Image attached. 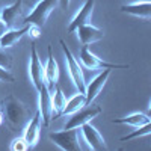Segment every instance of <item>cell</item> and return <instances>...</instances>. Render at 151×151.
Masks as SVG:
<instances>
[{"mask_svg":"<svg viewBox=\"0 0 151 151\" xmlns=\"http://www.w3.org/2000/svg\"><path fill=\"white\" fill-rule=\"evenodd\" d=\"M2 109H3V116L6 118L9 127L14 130L23 129L26 125V122L30 119V112L27 106L12 94L3 98Z\"/></svg>","mask_w":151,"mask_h":151,"instance_id":"cell-1","label":"cell"},{"mask_svg":"<svg viewBox=\"0 0 151 151\" xmlns=\"http://www.w3.org/2000/svg\"><path fill=\"white\" fill-rule=\"evenodd\" d=\"M60 47H62V52H64V56H65L67 71H68V76H70L73 85L76 86L77 92H83V94H85L86 82H85V74H83V70H82L80 62L76 59V56L71 53V50L68 48V45L65 44L64 40H60Z\"/></svg>","mask_w":151,"mask_h":151,"instance_id":"cell-2","label":"cell"},{"mask_svg":"<svg viewBox=\"0 0 151 151\" xmlns=\"http://www.w3.org/2000/svg\"><path fill=\"white\" fill-rule=\"evenodd\" d=\"M48 139L64 151H80L82 150L79 129H64L59 132H50Z\"/></svg>","mask_w":151,"mask_h":151,"instance_id":"cell-3","label":"cell"},{"mask_svg":"<svg viewBox=\"0 0 151 151\" xmlns=\"http://www.w3.org/2000/svg\"><path fill=\"white\" fill-rule=\"evenodd\" d=\"M56 8H58V0H38L29 11V14L23 18V23L42 27Z\"/></svg>","mask_w":151,"mask_h":151,"instance_id":"cell-4","label":"cell"},{"mask_svg":"<svg viewBox=\"0 0 151 151\" xmlns=\"http://www.w3.org/2000/svg\"><path fill=\"white\" fill-rule=\"evenodd\" d=\"M79 62L80 65L86 70H91V71H95V70H125L129 68V65H124V64H112V62H106L103 59H100L97 55H94L91 52L89 45H82V50H80V55H79Z\"/></svg>","mask_w":151,"mask_h":151,"instance_id":"cell-5","label":"cell"},{"mask_svg":"<svg viewBox=\"0 0 151 151\" xmlns=\"http://www.w3.org/2000/svg\"><path fill=\"white\" fill-rule=\"evenodd\" d=\"M101 112H103V109L100 107L98 104H92V103L91 104H86L82 109H79L77 112L71 113L68 121L65 122V127L64 129H79V127H82L83 124L91 122Z\"/></svg>","mask_w":151,"mask_h":151,"instance_id":"cell-6","label":"cell"},{"mask_svg":"<svg viewBox=\"0 0 151 151\" xmlns=\"http://www.w3.org/2000/svg\"><path fill=\"white\" fill-rule=\"evenodd\" d=\"M29 77L36 91L45 86L44 82V65L41 62V58L38 55V50L35 45L30 48V56H29Z\"/></svg>","mask_w":151,"mask_h":151,"instance_id":"cell-7","label":"cell"},{"mask_svg":"<svg viewBox=\"0 0 151 151\" xmlns=\"http://www.w3.org/2000/svg\"><path fill=\"white\" fill-rule=\"evenodd\" d=\"M80 129V136H82V139L86 142L88 148H91L94 151H103L107 148L106 145V141H104V137L101 136V133H100L94 125H91V122H86L83 124Z\"/></svg>","mask_w":151,"mask_h":151,"instance_id":"cell-8","label":"cell"},{"mask_svg":"<svg viewBox=\"0 0 151 151\" xmlns=\"http://www.w3.org/2000/svg\"><path fill=\"white\" fill-rule=\"evenodd\" d=\"M47 52H48V58H47V62L44 64V82H45V88L48 89V92L52 94L59 82V65L53 56L52 45H48Z\"/></svg>","mask_w":151,"mask_h":151,"instance_id":"cell-9","label":"cell"},{"mask_svg":"<svg viewBox=\"0 0 151 151\" xmlns=\"http://www.w3.org/2000/svg\"><path fill=\"white\" fill-rule=\"evenodd\" d=\"M110 71L109 68L103 70L101 73H98L95 77L91 80V82H88L86 86H85V98H86V104H91L94 103V100L100 95V92L103 91V88L109 79V76H110Z\"/></svg>","mask_w":151,"mask_h":151,"instance_id":"cell-10","label":"cell"},{"mask_svg":"<svg viewBox=\"0 0 151 151\" xmlns=\"http://www.w3.org/2000/svg\"><path fill=\"white\" fill-rule=\"evenodd\" d=\"M41 125H42V121H41V115L40 112H35L33 116L26 122V125H24V130H23V137L24 141L27 142L29 148H33L38 141H40V134H41Z\"/></svg>","mask_w":151,"mask_h":151,"instance_id":"cell-11","label":"cell"},{"mask_svg":"<svg viewBox=\"0 0 151 151\" xmlns=\"http://www.w3.org/2000/svg\"><path fill=\"white\" fill-rule=\"evenodd\" d=\"M94 6H95V0H85V3L79 8V11L76 12V15L68 24V33H74L77 27L83 26L86 23H91Z\"/></svg>","mask_w":151,"mask_h":151,"instance_id":"cell-12","label":"cell"},{"mask_svg":"<svg viewBox=\"0 0 151 151\" xmlns=\"http://www.w3.org/2000/svg\"><path fill=\"white\" fill-rule=\"evenodd\" d=\"M23 6H24L23 0H15L14 3L6 5L0 9V20L6 24L8 29L15 27L17 21L23 17Z\"/></svg>","mask_w":151,"mask_h":151,"instance_id":"cell-13","label":"cell"},{"mask_svg":"<svg viewBox=\"0 0 151 151\" xmlns=\"http://www.w3.org/2000/svg\"><path fill=\"white\" fill-rule=\"evenodd\" d=\"M76 33H77V38L82 42V45H91V44L98 42L100 40L104 38V32L91 23H86L83 26L77 27L76 29Z\"/></svg>","mask_w":151,"mask_h":151,"instance_id":"cell-14","label":"cell"},{"mask_svg":"<svg viewBox=\"0 0 151 151\" xmlns=\"http://www.w3.org/2000/svg\"><path fill=\"white\" fill-rule=\"evenodd\" d=\"M38 112L41 115L42 125H47L52 121V100H50V92L44 86L38 91Z\"/></svg>","mask_w":151,"mask_h":151,"instance_id":"cell-15","label":"cell"},{"mask_svg":"<svg viewBox=\"0 0 151 151\" xmlns=\"http://www.w3.org/2000/svg\"><path fill=\"white\" fill-rule=\"evenodd\" d=\"M121 11L125 12L129 15H133L136 18H142L145 21H148L151 18V2L145 0V2H133V3H127L122 5Z\"/></svg>","mask_w":151,"mask_h":151,"instance_id":"cell-16","label":"cell"},{"mask_svg":"<svg viewBox=\"0 0 151 151\" xmlns=\"http://www.w3.org/2000/svg\"><path fill=\"white\" fill-rule=\"evenodd\" d=\"M27 29H29V24H24L23 27H9L6 29V32L0 36V48L2 50H6V48H11L12 45H15L21 38L27 33Z\"/></svg>","mask_w":151,"mask_h":151,"instance_id":"cell-17","label":"cell"},{"mask_svg":"<svg viewBox=\"0 0 151 151\" xmlns=\"http://www.w3.org/2000/svg\"><path fill=\"white\" fill-rule=\"evenodd\" d=\"M50 100H52V119L62 116V110L67 103V97L62 92V89L55 88V91L50 94Z\"/></svg>","mask_w":151,"mask_h":151,"instance_id":"cell-18","label":"cell"},{"mask_svg":"<svg viewBox=\"0 0 151 151\" xmlns=\"http://www.w3.org/2000/svg\"><path fill=\"white\" fill-rule=\"evenodd\" d=\"M113 124H124V125H132V127H141L144 124H150L151 119L147 113H141V112H136V113H130L129 116H124V118H118V119H113Z\"/></svg>","mask_w":151,"mask_h":151,"instance_id":"cell-19","label":"cell"},{"mask_svg":"<svg viewBox=\"0 0 151 151\" xmlns=\"http://www.w3.org/2000/svg\"><path fill=\"white\" fill-rule=\"evenodd\" d=\"M83 106H86L85 94H83V92H77V94H74L71 98L67 100L65 107H64V110H62V115H64V116H70L71 113L77 112V110L82 109Z\"/></svg>","mask_w":151,"mask_h":151,"instance_id":"cell-20","label":"cell"},{"mask_svg":"<svg viewBox=\"0 0 151 151\" xmlns=\"http://www.w3.org/2000/svg\"><path fill=\"white\" fill-rule=\"evenodd\" d=\"M151 133V122L150 124H144L141 127H134L133 132H130L129 134H125L121 137V141L125 142V141H132V139H136V137H142V136H148Z\"/></svg>","mask_w":151,"mask_h":151,"instance_id":"cell-21","label":"cell"},{"mask_svg":"<svg viewBox=\"0 0 151 151\" xmlns=\"http://www.w3.org/2000/svg\"><path fill=\"white\" fill-rule=\"evenodd\" d=\"M9 148H11L12 151H27V150H30L29 145H27V142L24 141L23 136L15 137V139L11 142V147H9Z\"/></svg>","mask_w":151,"mask_h":151,"instance_id":"cell-22","label":"cell"},{"mask_svg":"<svg viewBox=\"0 0 151 151\" xmlns=\"http://www.w3.org/2000/svg\"><path fill=\"white\" fill-rule=\"evenodd\" d=\"M0 65L8 70H11V67H12V58L8 53H5V50H2V48H0Z\"/></svg>","mask_w":151,"mask_h":151,"instance_id":"cell-23","label":"cell"},{"mask_svg":"<svg viewBox=\"0 0 151 151\" xmlns=\"http://www.w3.org/2000/svg\"><path fill=\"white\" fill-rule=\"evenodd\" d=\"M0 82H8V83L14 82V76L11 74V71L8 68H5L2 65H0Z\"/></svg>","mask_w":151,"mask_h":151,"instance_id":"cell-24","label":"cell"},{"mask_svg":"<svg viewBox=\"0 0 151 151\" xmlns=\"http://www.w3.org/2000/svg\"><path fill=\"white\" fill-rule=\"evenodd\" d=\"M41 29L40 26H35V24H29V29H27V35L32 38V40H36V38L41 36Z\"/></svg>","mask_w":151,"mask_h":151,"instance_id":"cell-25","label":"cell"},{"mask_svg":"<svg viewBox=\"0 0 151 151\" xmlns=\"http://www.w3.org/2000/svg\"><path fill=\"white\" fill-rule=\"evenodd\" d=\"M70 3H71V0H58V6L62 11H67L70 8Z\"/></svg>","mask_w":151,"mask_h":151,"instance_id":"cell-26","label":"cell"},{"mask_svg":"<svg viewBox=\"0 0 151 151\" xmlns=\"http://www.w3.org/2000/svg\"><path fill=\"white\" fill-rule=\"evenodd\" d=\"M6 29H8V26H6V24H5L2 20H0V36H2V35L6 32Z\"/></svg>","mask_w":151,"mask_h":151,"instance_id":"cell-27","label":"cell"},{"mask_svg":"<svg viewBox=\"0 0 151 151\" xmlns=\"http://www.w3.org/2000/svg\"><path fill=\"white\" fill-rule=\"evenodd\" d=\"M3 121H5V116H3V112H2V110H0V125H2V124H3Z\"/></svg>","mask_w":151,"mask_h":151,"instance_id":"cell-28","label":"cell"},{"mask_svg":"<svg viewBox=\"0 0 151 151\" xmlns=\"http://www.w3.org/2000/svg\"><path fill=\"white\" fill-rule=\"evenodd\" d=\"M134 2H145V0H134Z\"/></svg>","mask_w":151,"mask_h":151,"instance_id":"cell-29","label":"cell"}]
</instances>
